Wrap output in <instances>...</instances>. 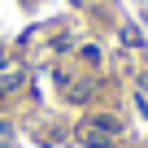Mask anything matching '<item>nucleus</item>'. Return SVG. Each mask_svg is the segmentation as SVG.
<instances>
[{
  "label": "nucleus",
  "mask_w": 148,
  "mask_h": 148,
  "mask_svg": "<svg viewBox=\"0 0 148 148\" xmlns=\"http://www.w3.org/2000/svg\"><path fill=\"white\" fill-rule=\"evenodd\" d=\"M22 83V70H5V74H0V92H13Z\"/></svg>",
  "instance_id": "nucleus-1"
}]
</instances>
